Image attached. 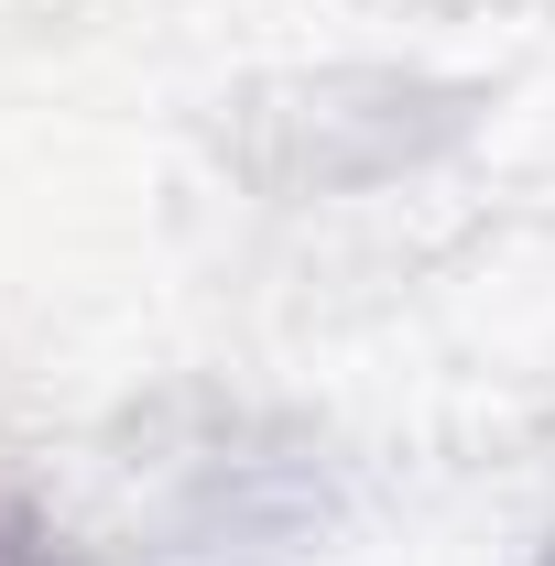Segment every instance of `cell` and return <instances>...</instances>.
I'll use <instances>...</instances> for the list:
<instances>
[{"mask_svg": "<svg viewBox=\"0 0 555 566\" xmlns=\"http://www.w3.org/2000/svg\"><path fill=\"white\" fill-rule=\"evenodd\" d=\"M0 566H22V545H11V523H0Z\"/></svg>", "mask_w": 555, "mask_h": 566, "instance_id": "1", "label": "cell"}]
</instances>
